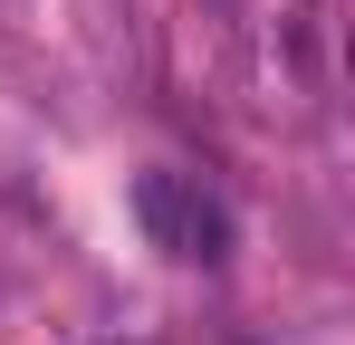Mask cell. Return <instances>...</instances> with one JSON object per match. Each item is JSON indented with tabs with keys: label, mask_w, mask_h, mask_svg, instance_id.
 <instances>
[{
	"label": "cell",
	"mask_w": 355,
	"mask_h": 345,
	"mask_svg": "<svg viewBox=\"0 0 355 345\" xmlns=\"http://www.w3.org/2000/svg\"><path fill=\"white\" fill-rule=\"evenodd\" d=\"M135 221H144V240H154L164 259H182V269H211V259L231 249L221 202H211L192 172H144V182H135Z\"/></svg>",
	"instance_id": "1"
}]
</instances>
